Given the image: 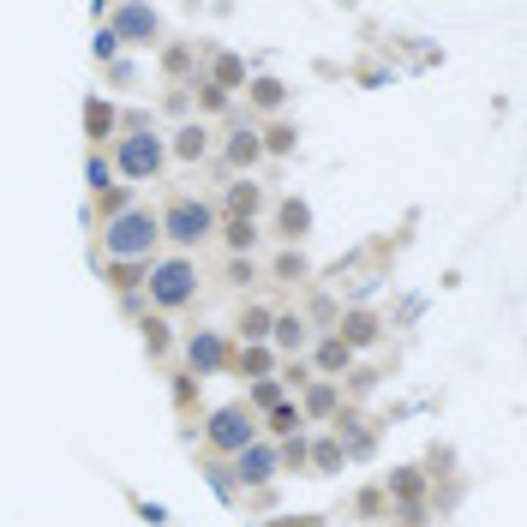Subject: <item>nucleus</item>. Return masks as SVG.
<instances>
[{"mask_svg": "<svg viewBox=\"0 0 527 527\" xmlns=\"http://www.w3.org/2000/svg\"><path fill=\"white\" fill-rule=\"evenodd\" d=\"M144 294H150V306H156L162 318L180 312V306H192V300H198V258H186V252H174V258H150Z\"/></svg>", "mask_w": 527, "mask_h": 527, "instance_id": "f257e3e1", "label": "nucleus"}, {"mask_svg": "<svg viewBox=\"0 0 527 527\" xmlns=\"http://www.w3.org/2000/svg\"><path fill=\"white\" fill-rule=\"evenodd\" d=\"M156 240H162V228H156V210H144V204H132L126 216L102 222V252H108V264L150 258V252H156Z\"/></svg>", "mask_w": 527, "mask_h": 527, "instance_id": "f03ea898", "label": "nucleus"}, {"mask_svg": "<svg viewBox=\"0 0 527 527\" xmlns=\"http://www.w3.org/2000/svg\"><path fill=\"white\" fill-rule=\"evenodd\" d=\"M216 204L210 198H192V192H180V198H168V210L156 216V228H162V240H174L180 252H192V246H204L210 234H216Z\"/></svg>", "mask_w": 527, "mask_h": 527, "instance_id": "7ed1b4c3", "label": "nucleus"}, {"mask_svg": "<svg viewBox=\"0 0 527 527\" xmlns=\"http://www.w3.org/2000/svg\"><path fill=\"white\" fill-rule=\"evenodd\" d=\"M108 162H114V174H120L126 186H150V180L162 174V162H168V144H162L156 132H120Z\"/></svg>", "mask_w": 527, "mask_h": 527, "instance_id": "20e7f679", "label": "nucleus"}, {"mask_svg": "<svg viewBox=\"0 0 527 527\" xmlns=\"http://www.w3.org/2000/svg\"><path fill=\"white\" fill-rule=\"evenodd\" d=\"M426 492H432V474L426 468H390L384 474V504H396V522L426 527V516H432Z\"/></svg>", "mask_w": 527, "mask_h": 527, "instance_id": "39448f33", "label": "nucleus"}, {"mask_svg": "<svg viewBox=\"0 0 527 527\" xmlns=\"http://www.w3.org/2000/svg\"><path fill=\"white\" fill-rule=\"evenodd\" d=\"M204 444H210L216 456H240L246 444H258V414H252L246 402L216 408V414H210V426H204Z\"/></svg>", "mask_w": 527, "mask_h": 527, "instance_id": "423d86ee", "label": "nucleus"}, {"mask_svg": "<svg viewBox=\"0 0 527 527\" xmlns=\"http://www.w3.org/2000/svg\"><path fill=\"white\" fill-rule=\"evenodd\" d=\"M234 366V342L222 330H192L186 336V378H222Z\"/></svg>", "mask_w": 527, "mask_h": 527, "instance_id": "0eeeda50", "label": "nucleus"}, {"mask_svg": "<svg viewBox=\"0 0 527 527\" xmlns=\"http://www.w3.org/2000/svg\"><path fill=\"white\" fill-rule=\"evenodd\" d=\"M102 24L114 30V42H120V48H126V42H132V48H150V42H156V30H162L156 6H108V12H102Z\"/></svg>", "mask_w": 527, "mask_h": 527, "instance_id": "6e6552de", "label": "nucleus"}, {"mask_svg": "<svg viewBox=\"0 0 527 527\" xmlns=\"http://www.w3.org/2000/svg\"><path fill=\"white\" fill-rule=\"evenodd\" d=\"M228 474H234V492H270V480L282 474V468H276V444H264V438L246 444Z\"/></svg>", "mask_w": 527, "mask_h": 527, "instance_id": "1a4fd4ad", "label": "nucleus"}, {"mask_svg": "<svg viewBox=\"0 0 527 527\" xmlns=\"http://www.w3.org/2000/svg\"><path fill=\"white\" fill-rule=\"evenodd\" d=\"M330 426H336L330 438L342 444V462H372V456H378V432H372L354 408H336V420H330Z\"/></svg>", "mask_w": 527, "mask_h": 527, "instance_id": "9d476101", "label": "nucleus"}, {"mask_svg": "<svg viewBox=\"0 0 527 527\" xmlns=\"http://www.w3.org/2000/svg\"><path fill=\"white\" fill-rule=\"evenodd\" d=\"M330 336H336L342 348H354V354H360V348H378V342H384V318H378L372 306H348V312L336 318V330H330Z\"/></svg>", "mask_w": 527, "mask_h": 527, "instance_id": "9b49d317", "label": "nucleus"}, {"mask_svg": "<svg viewBox=\"0 0 527 527\" xmlns=\"http://www.w3.org/2000/svg\"><path fill=\"white\" fill-rule=\"evenodd\" d=\"M306 348H312V324H306V312H276V318H270V354L300 360Z\"/></svg>", "mask_w": 527, "mask_h": 527, "instance_id": "f8f14e48", "label": "nucleus"}, {"mask_svg": "<svg viewBox=\"0 0 527 527\" xmlns=\"http://www.w3.org/2000/svg\"><path fill=\"white\" fill-rule=\"evenodd\" d=\"M312 378H324V384H342L348 378V366H354V348H342L336 336H312Z\"/></svg>", "mask_w": 527, "mask_h": 527, "instance_id": "ddd939ff", "label": "nucleus"}, {"mask_svg": "<svg viewBox=\"0 0 527 527\" xmlns=\"http://www.w3.org/2000/svg\"><path fill=\"white\" fill-rule=\"evenodd\" d=\"M162 144H168L174 162H204V156H210V126H204V120H180Z\"/></svg>", "mask_w": 527, "mask_h": 527, "instance_id": "4468645a", "label": "nucleus"}, {"mask_svg": "<svg viewBox=\"0 0 527 527\" xmlns=\"http://www.w3.org/2000/svg\"><path fill=\"white\" fill-rule=\"evenodd\" d=\"M264 162V144H258V132L252 126H240V132H228V144H222V168L240 180V174H252Z\"/></svg>", "mask_w": 527, "mask_h": 527, "instance_id": "2eb2a0df", "label": "nucleus"}, {"mask_svg": "<svg viewBox=\"0 0 527 527\" xmlns=\"http://www.w3.org/2000/svg\"><path fill=\"white\" fill-rule=\"evenodd\" d=\"M258 210H264V186H258L252 174H240V180H228V192H222V204H216V216H246V222H258Z\"/></svg>", "mask_w": 527, "mask_h": 527, "instance_id": "dca6fc26", "label": "nucleus"}, {"mask_svg": "<svg viewBox=\"0 0 527 527\" xmlns=\"http://www.w3.org/2000/svg\"><path fill=\"white\" fill-rule=\"evenodd\" d=\"M300 420L312 426V420H336V408H342V384H324V378H312L306 390H300Z\"/></svg>", "mask_w": 527, "mask_h": 527, "instance_id": "f3484780", "label": "nucleus"}, {"mask_svg": "<svg viewBox=\"0 0 527 527\" xmlns=\"http://www.w3.org/2000/svg\"><path fill=\"white\" fill-rule=\"evenodd\" d=\"M204 78L216 84V90H246V60L234 54V48H210V60H204Z\"/></svg>", "mask_w": 527, "mask_h": 527, "instance_id": "a211bd4d", "label": "nucleus"}, {"mask_svg": "<svg viewBox=\"0 0 527 527\" xmlns=\"http://www.w3.org/2000/svg\"><path fill=\"white\" fill-rule=\"evenodd\" d=\"M306 234H312V204H306V198H282V204H276V240L300 246Z\"/></svg>", "mask_w": 527, "mask_h": 527, "instance_id": "6ab92c4d", "label": "nucleus"}, {"mask_svg": "<svg viewBox=\"0 0 527 527\" xmlns=\"http://www.w3.org/2000/svg\"><path fill=\"white\" fill-rule=\"evenodd\" d=\"M162 78L174 90H186V78H198V42H168L162 48Z\"/></svg>", "mask_w": 527, "mask_h": 527, "instance_id": "aec40b11", "label": "nucleus"}, {"mask_svg": "<svg viewBox=\"0 0 527 527\" xmlns=\"http://www.w3.org/2000/svg\"><path fill=\"white\" fill-rule=\"evenodd\" d=\"M84 138L102 150V138H120V114H114V102H102V96H90L84 102Z\"/></svg>", "mask_w": 527, "mask_h": 527, "instance_id": "412c9836", "label": "nucleus"}, {"mask_svg": "<svg viewBox=\"0 0 527 527\" xmlns=\"http://www.w3.org/2000/svg\"><path fill=\"white\" fill-rule=\"evenodd\" d=\"M294 432H306V420H300L294 402H276V408L258 420V438H264V444H282V438H294Z\"/></svg>", "mask_w": 527, "mask_h": 527, "instance_id": "4be33fe9", "label": "nucleus"}, {"mask_svg": "<svg viewBox=\"0 0 527 527\" xmlns=\"http://www.w3.org/2000/svg\"><path fill=\"white\" fill-rule=\"evenodd\" d=\"M216 234L228 240V252H234V258H252V246L264 240V234H258V222H246V216H222V222H216Z\"/></svg>", "mask_w": 527, "mask_h": 527, "instance_id": "5701e85b", "label": "nucleus"}, {"mask_svg": "<svg viewBox=\"0 0 527 527\" xmlns=\"http://www.w3.org/2000/svg\"><path fill=\"white\" fill-rule=\"evenodd\" d=\"M246 102L264 108V114H282L288 108V84L282 78H246Z\"/></svg>", "mask_w": 527, "mask_h": 527, "instance_id": "b1692460", "label": "nucleus"}, {"mask_svg": "<svg viewBox=\"0 0 527 527\" xmlns=\"http://www.w3.org/2000/svg\"><path fill=\"white\" fill-rule=\"evenodd\" d=\"M270 318H276V312L252 300V306L240 312V348H270Z\"/></svg>", "mask_w": 527, "mask_h": 527, "instance_id": "393cba45", "label": "nucleus"}, {"mask_svg": "<svg viewBox=\"0 0 527 527\" xmlns=\"http://www.w3.org/2000/svg\"><path fill=\"white\" fill-rule=\"evenodd\" d=\"M258 144H264V156H294V150H300V126H294V120H270V126L258 132Z\"/></svg>", "mask_w": 527, "mask_h": 527, "instance_id": "a878e982", "label": "nucleus"}, {"mask_svg": "<svg viewBox=\"0 0 527 527\" xmlns=\"http://www.w3.org/2000/svg\"><path fill=\"white\" fill-rule=\"evenodd\" d=\"M144 276H150V258H132V264H108V282H114V294H120V300L144 294Z\"/></svg>", "mask_w": 527, "mask_h": 527, "instance_id": "bb28decb", "label": "nucleus"}, {"mask_svg": "<svg viewBox=\"0 0 527 527\" xmlns=\"http://www.w3.org/2000/svg\"><path fill=\"white\" fill-rule=\"evenodd\" d=\"M228 372H240V378H252V384H258V378H276V354H270V348H234V366H228Z\"/></svg>", "mask_w": 527, "mask_h": 527, "instance_id": "cd10ccee", "label": "nucleus"}, {"mask_svg": "<svg viewBox=\"0 0 527 527\" xmlns=\"http://www.w3.org/2000/svg\"><path fill=\"white\" fill-rule=\"evenodd\" d=\"M342 468H348V462H342V444H336V438H312L306 474H324V480H330V474H342Z\"/></svg>", "mask_w": 527, "mask_h": 527, "instance_id": "c85d7f7f", "label": "nucleus"}, {"mask_svg": "<svg viewBox=\"0 0 527 527\" xmlns=\"http://www.w3.org/2000/svg\"><path fill=\"white\" fill-rule=\"evenodd\" d=\"M186 90H192V102H198V114H228V108H234V96H228V90H216L210 78H192Z\"/></svg>", "mask_w": 527, "mask_h": 527, "instance_id": "c756f323", "label": "nucleus"}, {"mask_svg": "<svg viewBox=\"0 0 527 527\" xmlns=\"http://www.w3.org/2000/svg\"><path fill=\"white\" fill-rule=\"evenodd\" d=\"M138 330H144V348H150V360H168V348H174V324L156 312V318H144Z\"/></svg>", "mask_w": 527, "mask_h": 527, "instance_id": "7c9ffc66", "label": "nucleus"}, {"mask_svg": "<svg viewBox=\"0 0 527 527\" xmlns=\"http://www.w3.org/2000/svg\"><path fill=\"white\" fill-rule=\"evenodd\" d=\"M276 402H288V390H282V378H258V384H252V396H246V408H252L258 420H264V414H270Z\"/></svg>", "mask_w": 527, "mask_h": 527, "instance_id": "2f4dec72", "label": "nucleus"}, {"mask_svg": "<svg viewBox=\"0 0 527 527\" xmlns=\"http://www.w3.org/2000/svg\"><path fill=\"white\" fill-rule=\"evenodd\" d=\"M306 450H312V438H306V432L282 438V444H276V468H294V474H306Z\"/></svg>", "mask_w": 527, "mask_h": 527, "instance_id": "473e14b6", "label": "nucleus"}, {"mask_svg": "<svg viewBox=\"0 0 527 527\" xmlns=\"http://www.w3.org/2000/svg\"><path fill=\"white\" fill-rule=\"evenodd\" d=\"M354 516H360V522H384V516H390V504H384V486H366V492H354Z\"/></svg>", "mask_w": 527, "mask_h": 527, "instance_id": "72a5a7b5", "label": "nucleus"}, {"mask_svg": "<svg viewBox=\"0 0 527 527\" xmlns=\"http://www.w3.org/2000/svg\"><path fill=\"white\" fill-rule=\"evenodd\" d=\"M84 180H90V192H108V186H114V162H108L102 150H90V156H84Z\"/></svg>", "mask_w": 527, "mask_h": 527, "instance_id": "f704fd0d", "label": "nucleus"}, {"mask_svg": "<svg viewBox=\"0 0 527 527\" xmlns=\"http://www.w3.org/2000/svg\"><path fill=\"white\" fill-rule=\"evenodd\" d=\"M96 210H102V222L126 216V210H132V186H108V192H96Z\"/></svg>", "mask_w": 527, "mask_h": 527, "instance_id": "c9c22d12", "label": "nucleus"}, {"mask_svg": "<svg viewBox=\"0 0 527 527\" xmlns=\"http://www.w3.org/2000/svg\"><path fill=\"white\" fill-rule=\"evenodd\" d=\"M90 54H96L102 66H114V60H120V42H114V30H108L102 18H96V42H90Z\"/></svg>", "mask_w": 527, "mask_h": 527, "instance_id": "e433bc0d", "label": "nucleus"}, {"mask_svg": "<svg viewBox=\"0 0 527 527\" xmlns=\"http://www.w3.org/2000/svg\"><path fill=\"white\" fill-rule=\"evenodd\" d=\"M270 276H276V282H300V276H306V258H300V252L288 246V252H282V258L270 264Z\"/></svg>", "mask_w": 527, "mask_h": 527, "instance_id": "4c0bfd02", "label": "nucleus"}, {"mask_svg": "<svg viewBox=\"0 0 527 527\" xmlns=\"http://www.w3.org/2000/svg\"><path fill=\"white\" fill-rule=\"evenodd\" d=\"M378 378H384L378 366H348V396H372V390H378Z\"/></svg>", "mask_w": 527, "mask_h": 527, "instance_id": "58836bf2", "label": "nucleus"}, {"mask_svg": "<svg viewBox=\"0 0 527 527\" xmlns=\"http://www.w3.org/2000/svg\"><path fill=\"white\" fill-rule=\"evenodd\" d=\"M204 474H210V492H216L222 504H234V474H228L222 462H204Z\"/></svg>", "mask_w": 527, "mask_h": 527, "instance_id": "ea45409f", "label": "nucleus"}, {"mask_svg": "<svg viewBox=\"0 0 527 527\" xmlns=\"http://www.w3.org/2000/svg\"><path fill=\"white\" fill-rule=\"evenodd\" d=\"M306 384H312V366L306 360H288L282 366V390H306Z\"/></svg>", "mask_w": 527, "mask_h": 527, "instance_id": "a19ab883", "label": "nucleus"}, {"mask_svg": "<svg viewBox=\"0 0 527 527\" xmlns=\"http://www.w3.org/2000/svg\"><path fill=\"white\" fill-rule=\"evenodd\" d=\"M228 282H234V288L258 282V264H252V258H228Z\"/></svg>", "mask_w": 527, "mask_h": 527, "instance_id": "79ce46f5", "label": "nucleus"}, {"mask_svg": "<svg viewBox=\"0 0 527 527\" xmlns=\"http://www.w3.org/2000/svg\"><path fill=\"white\" fill-rule=\"evenodd\" d=\"M312 318H318V324H336V318H342V306H336L330 294H312ZM312 318H306V324H312Z\"/></svg>", "mask_w": 527, "mask_h": 527, "instance_id": "37998d69", "label": "nucleus"}, {"mask_svg": "<svg viewBox=\"0 0 527 527\" xmlns=\"http://www.w3.org/2000/svg\"><path fill=\"white\" fill-rule=\"evenodd\" d=\"M162 108H168V114H186V108H192V90H168Z\"/></svg>", "mask_w": 527, "mask_h": 527, "instance_id": "c03bdc74", "label": "nucleus"}, {"mask_svg": "<svg viewBox=\"0 0 527 527\" xmlns=\"http://www.w3.org/2000/svg\"><path fill=\"white\" fill-rule=\"evenodd\" d=\"M138 516H144L150 527H162V522H168V510H162V504H144V498H138Z\"/></svg>", "mask_w": 527, "mask_h": 527, "instance_id": "a18cd8bd", "label": "nucleus"}, {"mask_svg": "<svg viewBox=\"0 0 527 527\" xmlns=\"http://www.w3.org/2000/svg\"><path fill=\"white\" fill-rule=\"evenodd\" d=\"M252 527H282V522H252Z\"/></svg>", "mask_w": 527, "mask_h": 527, "instance_id": "49530a36", "label": "nucleus"}]
</instances>
